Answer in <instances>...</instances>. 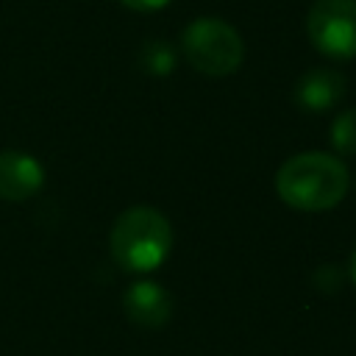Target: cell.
I'll return each mask as SVG.
<instances>
[{
	"instance_id": "6da1fadb",
	"label": "cell",
	"mask_w": 356,
	"mask_h": 356,
	"mask_svg": "<svg viewBox=\"0 0 356 356\" xmlns=\"http://www.w3.org/2000/svg\"><path fill=\"white\" fill-rule=\"evenodd\" d=\"M275 192L298 211L334 209L348 192V167L342 159L323 150L295 153L278 167Z\"/></svg>"
},
{
	"instance_id": "7a4b0ae2",
	"label": "cell",
	"mask_w": 356,
	"mask_h": 356,
	"mask_svg": "<svg viewBox=\"0 0 356 356\" xmlns=\"http://www.w3.org/2000/svg\"><path fill=\"white\" fill-rule=\"evenodd\" d=\"M108 242L120 267L131 273H150L170 256L172 228L161 211L150 206H134L117 217Z\"/></svg>"
},
{
	"instance_id": "3957f363",
	"label": "cell",
	"mask_w": 356,
	"mask_h": 356,
	"mask_svg": "<svg viewBox=\"0 0 356 356\" xmlns=\"http://www.w3.org/2000/svg\"><path fill=\"white\" fill-rule=\"evenodd\" d=\"M181 47L197 72L214 78L236 72L245 58L242 36L220 17H197L189 22L181 33Z\"/></svg>"
},
{
	"instance_id": "277c9868",
	"label": "cell",
	"mask_w": 356,
	"mask_h": 356,
	"mask_svg": "<svg viewBox=\"0 0 356 356\" xmlns=\"http://www.w3.org/2000/svg\"><path fill=\"white\" fill-rule=\"evenodd\" d=\"M312 44L328 58L356 56V0H314L306 17Z\"/></svg>"
},
{
	"instance_id": "5b68a950",
	"label": "cell",
	"mask_w": 356,
	"mask_h": 356,
	"mask_svg": "<svg viewBox=\"0 0 356 356\" xmlns=\"http://www.w3.org/2000/svg\"><path fill=\"white\" fill-rule=\"evenodd\" d=\"M44 184L42 164L25 150H3L0 153V200L22 203L33 197Z\"/></svg>"
},
{
	"instance_id": "8992f818",
	"label": "cell",
	"mask_w": 356,
	"mask_h": 356,
	"mask_svg": "<svg viewBox=\"0 0 356 356\" xmlns=\"http://www.w3.org/2000/svg\"><path fill=\"white\" fill-rule=\"evenodd\" d=\"M122 309L139 328H161L172 314V298L156 281H134L122 295Z\"/></svg>"
},
{
	"instance_id": "52a82bcc",
	"label": "cell",
	"mask_w": 356,
	"mask_h": 356,
	"mask_svg": "<svg viewBox=\"0 0 356 356\" xmlns=\"http://www.w3.org/2000/svg\"><path fill=\"white\" fill-rule=\"evenodd\" d=\"M345 89V78L334 70H309L298 86H295V100L306 111H325L331 108Z\"/></svg>"
},
{
	"instance_id": "ba28073f",
	"label": "cell",
	"mask_w": 356,
	"mask_h": 356,
	"mask_svg": "<svg viewBox=\"0 0 356 356\" xmlns=\"http://www.w3.org/2000/svg\"><path fill=\"white\" fill-rule=\"evenodd\" d=\"M331 142L337 153L342 156H356V108L342 111L334 125H331Z\"/></svg>"
},
{
	"instance_id": "9c48e42d",
	"label": "cell",
	"mask_w": 356,
	"mask_h": 356,
	"mask_svg": "<svg viewBox=\"0 0 356 356\" xmlns=\"http://www.w3.org/2000/svg\"><path fill=\"white\" fill-rule=\"evenodd\" d=\"M142 67H145L147 72H153V75H167V72H172V67H175V53H172V47L164 44V42H150V44H145V50H142Z\"/></svg>"
},
{
	"instance_id": "30bf717a",
	"label": "cell",
	"mask_w": 356,
	"mask_h": 356,
	"mask_svg": "<svg viewBox=\"0 0 356 356\" xmlns=\"http://www.w3.org/2000/svg\"><path fill=\"white\" fill-rule=\"evenodd\" d=\"M122 6H128V8H134V11H159V8H164L170 0H120Z\"/></svg>"
},
{
	"instance_id": "8fae6325",
	"label": "cell",
	"mask_w": 356,
	"mask_h": 356,
	"mask_svg": "<svg viewBox=\"0 0 356 356\" xmlns=\"http://www.w3.org/2000/svg\"><path fill=\"white\" fill-rule=\"evenodd\" d=\"M350 275H353V281H356V250L350 253Z\"/></svg>"
}]
</instances>
